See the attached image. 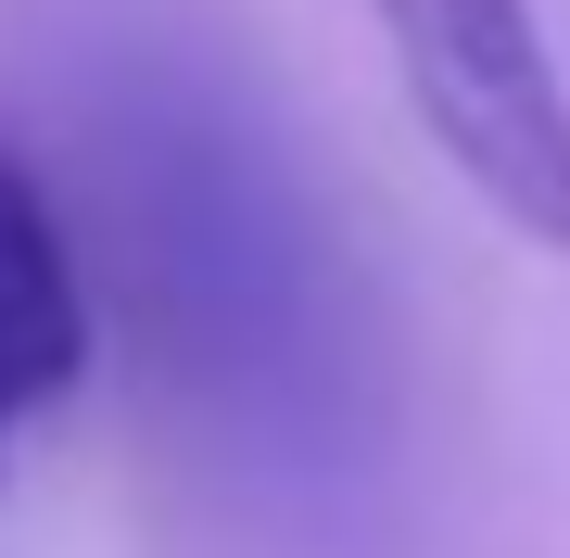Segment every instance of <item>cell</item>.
<instances>
[{
  "label": "cell",
  "mask_w": 570,
  "mask_h": 558,
  "mask_svg": "<svg viewBox=\"0 0 570 558\" xmlns=\"http://www.w3.org/2000/svg\"><path fill=\"white\" fill-rule=\"evenodd\" d=\"M77 254L165 457L242 546L343 558L393 496V343L305 153L216 51L89 26L63 51Z\"/></svg>",
  "instance_id": "1"
},
{
  "label": "cell",
  "mask_w": 570,
  "mask_h": 558,
  "mask_svg": "<svg viewBox=\"0 0 570 558\" xmlns=\"http://www.w3.org/2000/svg\"><path fill=\"white\" fill-rule=\"evenodd\" d=\"M381 26L406 63V102L456 153V178L520 242L570 254V89L546 63L532 0H381Z\"/></svg>",
  "instance_id": "2"
},
{
  "label": "cell",
  "mask_w": 570,
  "mask_h": 558,
  "mask_svg": "<svg viewBox=\"0 0 570 558\" xmlns=\"http://www.w3.org/2000/svg\"><path fill=\"white\" fill-rule=\"evenodd\" d=\"M89 254H77V204L0 140V470H13L26 419H51L89 369Z\"/></svg>",
  "instance_id": "3"
}]
</instances>
